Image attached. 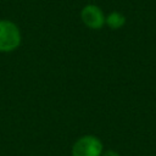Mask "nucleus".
<instances>
[{"instance_id":"obj_1","label":"nucleus","mask_w":156,"mask_h":156,"mask_svg":"<svg viewBox=\"0 0 156 156\" xmlns=\"http://www.w3.org/2000/svg\"><path fill=\"white\" fill-rule=\"evenodd\" d=\"M21 44L20 28L11 21L0 20V51L9 52L17 49Z\"/></svg>"},{"instance_id":"obj_2","label":"nucleus","mask_w":156,"mask_h":156,"mask_svg":"<svg viewBox=\"0 0 156 156\" xmlns=\"http://www.w3.org/2000/svg\"><path fill=\"white\" fill-rule=\"evenodd\" d=\"M102 143L95 135L79 138L72 147V156H101Z\"/></svg>"},{"instance_id":"obj_3","label":"nucleus","mask_w":156,"mask_h":156,"mask_svg":"<svg viewBox=\"0 0 156 156\" xmlns=\"http://www.w3.org/2000/svg\"><path fill=\"white\" fill-rule=\"evenodd\" d=\"M80 18L83 23L91 29H100L105 24V16L100 7L96 5H87L80 11Z\"/></svg>"},{"instance_id":"obj_4","label":"nucleus","mask_w":156,"mask_h":156,"mask_svg":"<svg viewBox=\"0 0 156 156\" xmlns=\"http://www.w3.org/2000/svg\"><path fill=\"white\" fill-rule=\"evenodd\" d=\"M105 23H106L111 29H118V28H121V27L124 26V23H126V17H124L121 12L113 11V12H111V13L106 17Z\"/></svg>"},{"instance_id":"obj_5","label":"nucleus","mask_w":156,"mask_h":156,"mask_svg":"<svg viewBox=\"0 0 156 156\" xmlns=\"http://www.w3.org/2000/svg\"><path fill=\"white\" fill-rule=\"evenodd\" d=\"M102 156H118V154L115 152V151H112V150H108V151H105L102 154Z\"/></svg>"}]
</instances>
